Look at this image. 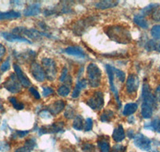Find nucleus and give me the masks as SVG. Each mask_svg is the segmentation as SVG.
<instances>
[{
  "instance_id": "09e8293b",
  "label": "nucleus",
  "mask_w": 160,
  "mask_h": 152,
  "mask_svg": "<svg viewBox=\"0 0 160 152\" xmlns=\"http://www.w3.org/2000/svg\"><path fill=\"white\" fill-rule=\"evenodd\" d=\"M152 18L155 21H160V10H158V8L155 10L152 13Z\"/></svg>"
},
{
  "instance_id": "a19ab883",
  "label": "nucleus",
  "mask_w": 160,
  "mask_h": 152,
  "mask_svg": "<svg viewBox=\"0 0 160 152\" xmlns=\"http://www.w3.org/2000/svg\"><path fill=\"white\" fill-rule=\"evenodd\" d=\"M93 128V120L92 119L88 118L86 119L85 125H84V130L85 131H90Z\"/></svg>"
},
{
  "instance_id": "864d4df0",
  "label": "nucleus",
  "mask_w": 160,
  "mask_h": 152,
  "mask_svg": "<svg viewBox=\"0 0 160 152\" xmlns=\"http://www.w3.org/2000/svg\"><path fill=\"white\" fill-rule=\"evenodd\" d=\"M128 122H129L130 123H134V122H135V119H134V117H129V119H128Z\"/></svg>"
},
{
  "instance_id": "c85d7f7f",
  "label": "nucleus",
  "mask_w": 160,
  "mask_h": 152,
  "mask_svg": "<svg viewBox=\"0 0 160 152\" xmlns=\"http://www.w3.org/2000/svg\"><path fill=\"white\" fill-rule=\"evenodd\" d=\"M159 8V5L157 3H151L150 4V5H148V7H146V8H144L143 9L141 10V12H140L139 15H142V16H148V15H149L150 14H151V13L154 12V11L155 10H156L157 8Z\"/></svg>"
},
{
  "instance_id": "bb28decb",
  "label": "nucleus",
  "mask_w": 160,
  "mask_h": 152,
  "mask_svg": "<svg viewBox=\"0 0 160 152\" xmlns=\"http://www.w3.org/2000/svg\"><path fill=\"white\" fill-rule=\"evenodd\" d=\"M134 23L136 25H138V27H141V28H143V29H148V27H149L148 21L145 18V17L141 15H135V17H134Z\"/></svg>"
},
{
  "instance_id": "58836bf2",
  "label": "nucleus",
  "mask_w": 160,
  "mask_h": 152,
  "mask_svg": "<svg viewBox=\"0 0 160 152\" xmlns=\"http://www.w3.org/2000/svg\"><path fill=\"white\" fill-rule=\"evenodd\" d=\"M156 42H155L154 40H150V41H148V42L147 43V44H146V49L149 51H156Z\"/></svg>"
},
{
  "instance_id": "393cba45",
  "label": "nucleus",
  "mask_w": 160,
  "mask_h": 152,
  "mask_svg": "<svg viewBox=\"0 0 160 152\" xmlns=\"http://www.w3.org/2000/svg\"><path fill=\"white\" fill-rule=\"evenodd\" d=\"M137 109H138L137 103H128V104H126V105L124 106L123 110H122V114L125 116H131L136 111Z\"/></svg>"
},
{
  "instance_id": "7c9ffc66",
  "label": "nucleus",
  "mask_w": 160,
  "mask_h": 152,
  "mask_svg": "<svg viewBox=\"0 0 160 152\" xmlns=\"http://www.w3.org/2000/svg\"><path fill=\"white\" fill-rule=\"evenodd\" d=\"M73 128L76 130H82L84 128L83 118L81 115H76L73 121Z\"/></svg>"
},
{
  "instance_id": "de8ad7c7",
  "label": "nucleus",
  "mask_w": 160,
  "mask_h": 152,
  "mask_svg": "<svg viewBox=\"0 0 160 152\" xmlns=\"http://www.w3.org/2000/svg\"><path fill=\"white\" fill-rule=\"evenodd\" d=\"M40 117H42V119H51L52 117V115L51 114V113L48 111V110H42L39 114Z\"/></svg>"
},
{
  "instance_id": "f8f14e48",
  "label": "nucleus",
  "mask_w": 160,
  "mask_h": 152,
  "mask_svg": "<svg viewBox=\"0 0 160 152\" xmlns=\"http://www.w3.org/2000/svg\"><path fill=\"white\" fill-rule=\"evenodd\" d=\"M31 73L34 79L38 82H43L47 78L44 69L36 62H33L31 63Z\"/></svg>"
},
{
  "instance_id": "6e6d98bb",
  "label": "nucleus",
  "mask_w": 160,
  "mask_h": 152,
  "mask_svg": "<svg viewBox=\"0 0 160 152\" xmlns=\"http://www.w3.org/2000/svg\"><path fill=\"white\" fill-rule=\"evenodd\" d=\"M151 152H160V151H158V150H152V151H151Z\"/></svg>"
},
{
  "instance_id": "5fc2aeb1",
  "label": "nucleus",
  "mask_w": 160,
  "mask_h": 152,
  "mask_svg": "<svg viewBox=\"0 0 160 152\" xmlns=\"http://www.w3.org/2000/svg\"><path fill=\"white\" fill-rule=\"evenodd\" d=\"M63 152H75L71 148H66Z\"/></svg>"
},
{
  "instance_id": "f03ea898",
  "label": "nucleus",
  "mask_w": 160,
  "mask_h": 152,
  "mask_svg": "<svg viewBox=\"0 0 160 152\" xmlns=\"http://www.w3.org/2000/svg\"><path fill=\"white\" fill-rule=\"evenodd\" d=\"M88 83L93 88L98 87L102 80V71L95 63H90L87 69Z\"/></svg>"
},
{
  "instance_id": "603ef678",
  "label": "nucleus",
  "mask_w": 160,
  "mask_h": 152,
  "mask_svg": "<svg viewBox=\"0 0 160 152\" xmlns=\"http://www.w3.org/2000/svg\"><path fill=\"white\" fill-rule=\"evenodd\" d=\"M128 135L130 139H134L135 138V133H134V130H129L128 132Z\"/></svg>"
},
{
  "instance_id": "2eb2a0df",
  "label": "nucleus",
  "mask_w": 160,
  "mask_h": 152,
  "mask_svg": "<svg viewBox=\"0 0 160 152\" xmlns=\"http://www.w3.org/2000/svg\"><path fill=\"white\" fill-rule=\"evenodd\" d=\"M2 35L4 38L8 42H20V43H32L28 38H25L23 36L18 35V34H13V33H8V32H3L2 33Z\"/></svg>"
},
{
  "instance_id": "4be33fe9",
  "label": "nucleus",
  "mask_w": 160,
  "mask_h": 152,
  "mask_svg": "<svg viewBox=\"0 0 160 152\" xmlns=\"http://www.w3.org/2000/svg\"><path fill=\"white\" fill-rule=\"evenodd\" d=\"M126 134L123 127H122L121 124H119V125L114 130V131H113L112 139H114V141L117 142V143H120V142H122V140H124Z\"/></svg>"
},
{
  "instance_id": "9b49d317",
  "label": "nucleus",
  "mask_w": 160,
  "mask_h": 152,
  "mask_svg": "<svg viewBox=\"0 0 160 152\" xmlns=\"http://www.w3.org/2000/svg\"><path fill=\"white\" fill-rule=\"evenodd\" d=\"M139 86V79L138 77L135 74H131L128 76L126 84V90L129 94H135Z\"/></svg>"
},
{
  "instance_id": "c03bdc74",
  "label": "nucleus",
  "mask_w": 160,
  "mask_h": 152,
  "mask_svg": "<svg viewBox=\"0 0 160 152\" xmlns=\"http://www.w3.org/2000/svg\"><path fill=\"white\" fill-rule=\"evenodd\" d=\"M11 147L7 142H0V151L2 152H8L9 151Z\"/></svg>"
},
{
  "instance_id": "7ed1b4c3",
  "label": "nucleus",
  "mask_w": 160,
  "mask_h": 152,
  "mask_svg": "<svg viewBox=\"0 0 160 152\" xmlns=\"http://www.w3.org/2000/svg\"><path fill=\"white\" fill-rule=\"evenodd\" d=\"M87 104L94 110H100L104 106V94L102 91H95L87 100Z\"/></svg>"
},
{
  "instance_id": "4c0bfd02",
  "label": "nucleus",
  "mask_w": 160,
  "mask_h": 152,
  "mask_svg": "<svg viewBox=\"0 0 160 152\" xmlns=\"http://www.w3.org/2000/svg\"><path fill=\"white\" fill-rule=\"evenodd\" d=\"M115 76L117 77L118 80H119L120 83H124L125 81V78H126V75H125V73L123 72L122 71L119 70V69H117L115 67Z\"/></svg>"
},
{
  "instance_id": "79ce46f5",
  "label": "nucleus",
  "mask_w": 160,
  "mask_h": 152,
  "mask_svg": "<svg viewBox=\"0 0 160 152\" xmlns=\"http://www.w3.org/2000/svg\"><path fill=\"white\" fill-rule=\"evenodd\" d=\"M54 94V90L50 87H42V94L44 97H48Z\"/></svg>"
},
{
  "instance_id": "c756f323",
  "label": "nucleus",
  "mask_w": 160,
  "mask_h": 152,
  "mask_svg": "<svg viewBox=\"0 0 160 152\" xmlns=\"http://www.w3.org/2000/svg\"><path fill=\"white\" fill-rule=\"evenodd\" d=\"M114 112L111 110H106L100 115V121L102 123H109L114 118Z\"/></svg>"
},
{
  "instance_id": "cd10ccee",
  "label": "nucleus",
  "mask_w": 160,
  "mask_h": 152,
  "mask_svg": "<svg viewBox=\"0 0 160 152\" xmlns=\"http://www.w3.org/2000/svg\"><path fill=\"white\" fill-rule=\"evenodd\" d=\"M144 128L148 129V130H155V131L160 134V119H156L153 120L151 123H146L145 126H144Z\"/></svg>"
},
{
  "instance_id": "20e7f679",
  "label": "nucleus",
  "mask_w": 160,
  "mask_h": 152,
  "mask_svg": "<svg viewBox=\"0 0 160 152\" xmlns=\"http://www.w3.org/2000/svg\"><path fill=\"white\" fill-rule=\"evenodd\" d=\"M13 34H18V35H25V36L28 37L30 38H33V39H37L42 36L50 37V34H47V33L41 32L35 29H28L25 27H16L14 28L12 31Z\"/></svg>"
},
{
  "instance_id": "ea45409f",
  "label": "nucleus",
  "mask_w": 160,
  "mask_h": 152,
  "mask_svg": "<svg viewBox=\"0 0 160 152\" xmlns=\"http://www.w3.org/2000/svg\"><path fill=\"white\" fill-rule=\"evenodd\" d=\"M29 130H16L14 134H13V136L14 138H24L29 134Z\"/></svg>"
},
{
  "instance_id": "c9c22d12",
  "label": "nucleus",
  "mask_w": 160,
  "mask_h": 152,
  "mask_svg": "<svg viewBox=\"0 0 160 152\" xmlns=\"http://www.w3.org/2000/svg\"><path fill=\"white\" fill-rule=\"evenodd\" d=\"M75 109L72 108L71 107H68V108L66 109L65 113H64V116H65L66 118L68 119H71L75 117Z\"/></svg>"
},
{
  "instance_id": "f257e3e1",
  "label": "nucleus",
  "mask_w": 160,
  "mask_h": 152,
  "mask_svg": "<svg viewBox=\"0 0 160 152\" xmlns=\"http://www.w3.org/2000/svg\"><path fill=\"white\" fill-rule=\"evenodd\" d=\"M104 31L111 40L118 43L127 44L131 42V34L124 26L111 25L105 27Z\"/></svg>"
},
{
  "instance_id": "6ab92c4d",
  "label": "nucleus",
  "mask_w": 160,
  "mask_h": 152,
  "mask_svg": "<svg viewBox=\"0 0 160 152\" xmlns=\"http://www.w3.org/2000/svg\"><path fill=\"white\" fill-rule=\"evenodd\" d=\"M36 141H35V139L30 138V139L26 140L22 147L17 149L15 152H31L36 147Z\"/></svg>"
},
{
  "instance_id": "4468645a",
  "label": "nucleus",
  "mask_w": 160,
  "mask_h": 152,
  "mask_svg": "<svg viewBox=\"0 0 160 152\" xmlns=\"http://www.w3.org/2000/svg\"><path fill=\"white\" fill-rule=\"evenodd\" d=\"M14 67V70L15 71V74L18 77V79L19 80L21 85L23 86L24 87H28L31 86V82L30 79L28 78V76L24 74V72L22 71V70L20 68V67L17 64H14L13 65Z\"/></svg>"
},
{
  "instance_id": "dca6fc26",
  "label": "nucleus",
  "mask_w": 160,
  "mask_h": 152,
  "mask_svg": "<svg viewBox=\"0 0 160 152\" xmlns=\"http://www.w3.org/2000/svg\"><path fill=\"white\" fill-rule=\"evenodd\" d=\"M66 107V104L63 100H57L55 103H53L51 105L48 107V110L51 113V115H57L60 112H62Z\"/></svg>"
},
{
  "instance_id": "ddd939ff",
  "label": "nucleus",
  "mask_w": 160,
  "mask_h": 152,
  "mask_svg": "<svg viewBox=\"0 0 160 152\" xmlns=\"http://www.w3.org/2000/svg\"><path fill=\"white\" fill-rule=\"evenodd\" d=\"M93 23V18H86L79 20L73 27V31L78 35L82 34L84 30H86L88 27L91 25Z\"/></svg>"
},
{
  "instance_id": "a18cd8bd",
  "label": "nucleus",
  "mask_w": 160,
  "mask_h": 152,
  "mask_svg": "<svg viewBox=\"0 0 160 152\" xmlns=\"http://www.w3.org/2000/svg\"><path fill=\"white\" fill-rule=\"evenodd\" d=\"M30 92H31V94H32L33 96H34V98L36 99H40V98H41V96H40V94L39 92H38V91H37L36 89L34 87H31V88L29 89Z\"/></svg>"
},
{
  "instance_id": "412c9836",
  "label": "nucleus",
  "mask_w": 160,
  "mask_h": 152,
  "mask_svg": "<svg viewBox=\"0 0 160 152\" xmlns=\"http://www.w3.org/2000/svg\"><path fill=\"white\" fill-rule=\"evenodd\" d=\"M41 11V5L39 3H33L31 4L24 10V15L27 17L35 16L38 15Z\"/></svg>"
},
{
  "instance_id": "b1692460",
  "label": "nucleus",
  "mask_w": 160,
  "mask_h": 152,
  "mask_svg": "<svg viewBox=\"0 0 160 152\" xmlns=\"http://www.w3.org/2000/svg\"><path fill=\"white\" fill-rule=\"evenodd\" d=\"M87 85H88V80L82 79L78 81L76 85H75V89H74V91L72 92V98H78V96H79L81 91L83 88H85L87 87Z\"/></svg>"
},
{
  "instance_id": "49530a36",
  "label": "nucleus",
  "mask_w": 160,
  "mask_h": 152,
  "mask_svg": "<svg viewBox=\"0 0 160 152\" xmlns=\"http://www.w3.org/2000/svg\"><path fill=\"white\" fill-rule=\"evenodd\" d=\"M9 68H10V60H9V58H8V60H6L5 62H3V63H2V64L1 65V67H0V69H1V71H2V72H5V71H8Z\"/></svg>"
},
{
  "instance_id": "4d7b16f0",
  "label": "nucleus",
  "mask_w": 160,
  "mask_h": 152,
  "mask_svg": "<svg viewBox=\"0 0 160 152\" xmlns=\"http://www.w3.org/2000/svg\"><path fill=\"white\" fill-rule=\"evenodd\" d=\"M159 71H160V67H159Z\"/></svg>"
},
{
  "instance_id": "72a5a7b5",
  "label": "nucleus",
  "mask_w": 160,
  "mask_h": 152,
  "mask_svg": "<svg viewBox=\"0 0 160 152\" xmlns=\"http://www.w3.org/2000/svg\"><path fill=\"white\" fill-rule=\"evenodd\" d=\"M81 148L83 152H95V147L92 143H90L88 142H85L82 144Z\"/></svg>"
},
{
  "instance_id": "e433bc0d",
  "label": "nucleus",
  "mask_w": 160,
  "mask_h": 152,
  "mask_svg": "<svg viewBox=\"0 0 160 152\" xmlns=\"http://www.w3.org/2000/svg\"><path fill=\"white\" fill-rule=\"evenodd\" d=\"M71 80V78H70V76L68 75V68L67 67H64L62 69V74L60 75L59 77V81L61 83H65L67 82L68 80Z\"/></svg>"
},
{
  "instance_id": "37998d69",
  "label": "nucleus",
  "mask_w": 160,
  "mask_h": 152,
  "mask_svg": "<svg viewBox=\"0 0 160 152\" xmlns=\"http://www.w3.org/2000/svg\"><path fill=\"white\" fill-rule=\"evenodd\" d=\"M111 152H126V147L122 145L116 144L112 147Z\"/></svg>"
},
{
  "instance_id": "8fccbe9b",
  "label": "nucleus",
  "mask_w": 160,
  "mask_h": 152,
  "mask_svg": "<svg viewBox=\"0 0 160 152\" xmlns=\"http://www.w3.org/2000/svg\"><path fill=\"white\" fill-rule=\"evenodd\" d=\"M6 54V48L2 43H0V61L2 60Z\"/></svg>"
},
{
  "instance_id": "a878e982",
  "label": "nucleus",
  "mask_w": 160,
  "mask_h": 152,
  "mask_svg": "<svg viewBox=\"0 0 160 152\" xmlns=\"http://www.w3.org/2000/svg\"><path fill=\"white\" fill-rule=\"evenodd\" d=\"M20 16H21V14L18 11H13V10L7 11V12H0V20L17 18H19Z\"/></svg>"
},
{
  "instance_id": "1a4fd4ad",
  "label": "nucleus",
  "mask_w": 160,
  "mask_h": 152,
  "mask_svg": "<svg viewBox=\"0 0 160 152\" xmlns=\"http://www.w3.org/2000/svg\"><path fill=\"white\" fill-rule=\"evenodd\" d=\"M64 131V123L63 122H57L49 126H42L40 127L38 130V134L42 135L44 134L49 133H58Z\"/></svg>"
},
{
  "instance_id": "0eeeda50",
  "label": "nucleus",
  "mask_w": 160,
  "mask_h": 152,
  "mask_svg": "<svg viewBox=\"0 0 160 152\" xmlns=\"http://www.w3.org/2000/svg\"><path fill=\"white\" fill-rule=\"evenodd\" d=\"M106 70H107V72H108V78H109L110 88H111V91L114 93V94H115L116 101L118 104V107H121V102H120L119 96H118V89H117L116 86L115 85V67L107 64V65H106Z\"/></svg>"
},
{
  "instance_id": "f704fd0d",
  "label": "nucleus",
  "mask_w": 160,
  "mask_h": 152,
  "mask_svg": "<svg viewBox=\"0 0 160 152\" xmlns=\"http://www.w3.org/2000/svg\"><path fill=\"white\" fill-rule=\"evenodd\" d=\"M151 36L155 39L160 40V25H155L151 30Z\"/></svg>"
},
{
  "instance_id": "2f4dec72",
  "label": "nucleus",
  "mask_w": 160,
  "mask_h": 152,
  "mask_svg": "<svg viewBox=\"0 0 160 152\" xmlns=\"http://www.w3.org/2000/svg\"><path fill=\"white\" fill-rule=\"evenodd\" d=\"M9 102L12 104V106L14 107V108L18 110H21L24 108V104L21 102L18 101L15 97H10L9 99Z\"/></svg>"
},
{
  "instance_id": "6e6552de",
  "label": "nucleus",
  "mask_w": 160,
  "mask_h": 152,
  "mask_svg": "<svg viewBox=\"0 0 160 152\" xmlns=\"http://www.w3.org/2000/svg\"><path fill=\"white\" fill-rule=\"evenodd\" d=\"M134 144L140 150L149 151L151 148V140L142 134H137L134 138Z\"/></svg>"
},
{
  "instance_id": "aec40b11",
  "label": "nucleus",
  "mask_w": 160,
  "mask_h": 152,
  "mask_svg": "<svg viewBox=\"0 0 160 152\" xmlns=\"http://www.w3.org/2000/svg\"><path fill=\"white\" fill-rule=\"evenodd\" d=\"M118 3H119L118 1H115V0H102L95 4V8L98 10L110 9V8H115L118 6Z\"/></svg>"
},
{
  "instance_id": "5701e85b",
  "label": "nucleus",
  "mask_w": 160,
  "mask_h": 152,
  "mask_svg": "<svg viewBox=\"0 0 160 152\" xmlns=\"http://www.w3.org/2000/svg\"><path fill=\"white\" fill-rule=\"evenodd\" d=\"M155 107L148 103H142L141 107V114L144 119H151L153 115V110Z\"/></svg>"
},
{
  "instance_id": "9d476101",
  "label": "nucleus",
  "mask_w": 160,
  "mask_h": 152,
  "mask_svg": "<svg viewBox=\"0 0 160 152\" xmlns=\"http://www.w3.org/2000/svg\"><path fill=\"white\" fill-rule=\"evenodd\" d=\"M142 103H148L150 105L153 106L155 107L156 106V98L155 96L152 94L151 90V87L148 84H144L142 86Z\"/></svg>"
},
{
  "instance_id": "423d86ee",
  "label": "nucleus",
  "mask_w": 160,
  "mask_h": 152,
  "mask_svg": "<svg viewBox=\"0 0 160 152\" xmlns=\"http://www.w3.org/2000/svg\"><path fill=\"white\" fill-rule=\"evenodd\" d=\"M2 87L8 90V91L11 93H18L21 91V84H20L19 80L18 79V77L15 74H11V75L8 77L6 81L2 84Z\"/></svg>"
},
{
  "instance_id": "a211bd4d",
  "label": "nucleus",
  "mask_w": 160,
  "mask_h": 152,
  "mask_svg": "<svg viewBox=\"0 0 160 152\" xmlns=\"http://www.w3.org/2000/svg\"><path fill=\"white\" fill-rule=\"evenodd\" d=\"M98 150L100 152H111V146H110L109 139L107 136H101L97 140Z\"/></svg>"
},
{
  "instance_id": "f3484780",
  "label": "nucleus",
  "mask_w": 160,
  "mask_h": 152,
  "mask_svg": "<svg viewBox=\"0 0 160 152\" xmlns=\"http://www.w3.org/2000/svg\"><path fill=\"white\" fill-rule=\"evenodd\" d=\"M63 52L69 55L72 56H76L81 58H85L87 57V54H85L83 50L79 47L73 46V47H68L63 50Z\"/></svg>"
},
{
  "instance_id": "3c124183",
  "label": "nucleus",
  "mask_w": 160,
  "mask_h": 152,
  "mask_svg": "<svg viewBox=\"0 0 160 152\" xmlns=\"http://www.w3.org/2000/svg\"><path fill=\"white\" fill-rule=\"evenodd\" d=\"M155 98L158 100V102H160V84L157 87L156 91H155Z\"/></svg>"
},
{
  "instance_id": "39448f33",
  "label": "nucleus",
  "mask_w": 160,
  "mask_h": 152,
  "mask_svg": "<svg viewBox=\"0 0 160 152\" xmlns=\"http://www.w3.org/2000/svg\"><path fill=\"white\" fill-rule=\"evenodd\" d=\"M42 65L45 71L47 79L50 81L55 80L57 75V67L55 60L50 58H44L42 59Z\"/></svg>"
},
{
  "instance_id": "473e14b6",
  "label": "nucleus",
  "mask_w": 160,
  "mask_h": 152,
  "mask_svg": "<svg viewBox=\"0 0 160 152\" xmlns=\"http://www.w3.org/2000/svg\"><path fill=\"white\" fill-rule=\"evenodd\" d=\"M70 92H71V89H70V87H67L66 85L61 86L57 90V93H58V95L62 96V97L68 96L70 94Z\"/></svg>"
}]
</instances>
